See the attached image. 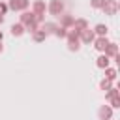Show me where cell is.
Wrapping results in <instances>:
<instances>
[{
  "instance_id": "cell-1",
  "label": "cell",
  "mask_w": 120,
  "mask_h": 120,
  "mask_svg": "<svg viewBox=\"0 0 120 120\" xmlns=\"http://www.w3.org/2000/svg\"><path fill=\"white\" fill-rule=\"evenodd\" d=\"M66 41H68V51H71V52H77V51L81 49V39H79V32H75L73 28H69V30H68Z\"/></svg>"
},
{
  "instance_id": "cell-2",
  "label": "cell",
  "mask_w": 120,
  "mask_h": 120,
  "mask_svg": "<svg viewBox=\"0 0 120 120\" xmlns=\"http://www.w3.org/2000/svg\"><path fill=\"white\" fill-rule=\"evenodd\" d=\"M64 9H66L64 0H49V4H47V11L54 17H60L64 13Z\"/></svg>"
},
{
  "instance_id": "cell-3",
  "label": "cell",
  "mask_w": 120,
  "mask_h": 120,
  "mask_svg": "<svg viewBox=\"0 0 120 120\" xmlns=\"http://www.w3.org/2000/svg\"><path fill=\"white\" fill-rule=\"evenodd\" d=\"M30 8V0H9L8 2V9L11 11H26Z\"/></svg>"
},
{
  "instance_id": "cell-4",
  "label": "cell",
  "mask_w": 120,
  "mask_h": 120,
  "mask_svg": "<svg viewBox=\"0 0 120 120\" xmlns=\"http://www.w3.org/2000/svg\"><path fill=\"white\" fill-rule=\"evenodd\" d=\"M79 39H81V45H92L94 39H96V34H94V30L86 28V30H82L79 34Z\"/></svg>"
},
{
  "instance_id": "cell-5",
  "label": "cell",
  "mask_w": 120,
  "mask_h": 120,
  "mask_svg": "<svg viewBox=\"0 0 120 120\" xmlns=\"http://www.w3.org/2000/svg\"><path fill=\"white\" fill-rule=\"evenodd\" d=\"M118 8H120V6H118V0H105L101 11H103L105 15H116Z\"/></svg>"
},
{
  "instance_id": "cell-6",
  "label": "cell",
  "mask_w": 120,
  "mask_h": 120,
  "mask_svg": "<svg viewBox=\"0 0 120 120\" xmlns=\"http://www.w3.org/2000/svg\"><path fill=\"white\" fill-rule=\"evenodd\" d=\"M30 11H32L34 15H45V11H47V4H45L43 0H34Z\"/></svg>"
},
{
  "instance_id": "cell-7",
  "label": "cell",
  "mask_w": 120,
  "mask_h": 120,
  "mask_svg": "<svg viewBox=\"0 0 120 120\" xmlns=\"http://www.w3.org/2000/svg\"><path fill=\"white\" fill-rule=\"evenodd\" d=\"M73 22H75V17L71 15V13H62L60 15V26H64V28H71L73 26Z\"/></svg>"
},
{
  "instance_id": "cell-8",
  "label": "cell",
  "mask_w": 120,
  "mask_h": 120,
  "mask_svg": "<svg viewBox=\"0 0 120 120\" xmlns=\"http://www.w3.org/2000/svg\"><path fill=\"white\" fill-rule=\"evenodd\" d=\"M98 116H99V120H111L112 118V109L109 105H101L98 109Z\"/></svg>"
},
{
  "instance_id": "cell-9",
  "label": "cell",
  "mask_w": 120,
  "mask_h": 120,
  "mask_svg": "<svg viewBox=\"0 0 120 120\" xmlns=\"http://www.w3.org/2000/svg\"><path fill=\"white\" fill-rule=\"evenodd\" d=\"M19 22L22 24V26H26V24H30V22H34V13L32 11H21V15H19Z\"/></svg>"
},
{
  "instance_id": "cell-10",
  "label": "cell",
  "mask_w": 120,
  "mask_h": 120,
  "mask_svg": "<svg viewBox=\"0 0 120 120\" xmlns=\"http://www.w3.org/2000/svg\"><path fill=\"white\" fill-rule=\"evenodd\" d=\"M56 26H58V24H56L54 21H45V22H41V24H39V30H43V32L49 36V34H54Z\"/></svg>"
},
{
  "instance_id": "cell-11",
  "label": "cell",
  "mask_w": 120,
  "mask_h": 120,
  "mask_svg": "<svg viewBox=\"0 0 120 120\" xmlns=\"http://www.w3.org/2000/svg\"><path fill=\"white\" fill-rule=\"evenodd\" d=\"M92 30H94L96 38H107V34H109V26H107V24H103V22L96 24V26H94Z\"/></svg>"
},
{
  "instance_id": "cell-12",
  "label": "cell",
  "mask_w": 120,
  "mask_h": 120,
  "mask_svg": "<svg viewBox=\"0 0 120 120\" xmlns=\"http://www.w3.org/2000/svg\"><path fill=\"white\" fill-rule=\"evenodd\" d=\"M103 54H105L107 58H114V56L118 54V45H116L114 41H109V45L105 47V51H103Z\"/></svg>"
},
{
  "instance_id": "cell-13",
  "label": "cell",
  "mask_w": 120,
  "mask_h": 120,
  "mask_svg": "<svg viewBox=\"0 0 120 120\" xmlns=\"http://www.w3.org/2000/svg\"><path fill=\"white\" fill-rule=\"evenodd\" d=\"M9 32H11V36H13V38H21L26 30H24V26H22L21 22H13V24L9 26Z\"/></svg>"
},
{
  "instance_id": "cell-14",
  "label": "cell",
  "mask_w": 120,
  "mask_h": 120,
  "mask_svg": "<svg viewBox=\"0 0 120 120\" xmlns=\"http://www.w3.org/2000/svg\"><path fill=\"white\" fill-rule=\"evenodd\" d=\"M71 28H73L75 32H79V34H81L82 30H86V28H90V26H88V21H86V19H75V22H73V26H71Z\"/></svg>"
},
{
  "instance_id": "cell-15",
  "label": "cell",
  "mask_w": 120,
  "mask_h": 120,
  "mask_svg": "<svg viewBox=\"0 0 120 120\" xmlns=\"http://www.w3.org/2000/svg\"><path fill=\"white\" fill-rule=\"evenodd\" d=\"M92 45H94V49H96V51L103 52V51H105V47L109 45V39H107V38H96Z\"/></svg>"
},
{
  "instance_id": "cell-16",
  "label": "cell",
  "mask_w": 120,
  "mask_h": 120,
  "mask_svg": "<svg viewBox=\"0 0 120 120\" xmlns=\"http://www.w3.org/2000/svg\"><path fill=\"white\" fill-rule=\"evenodd\" d=\"M109 64H111V58H107L103 52L96 58V66L99 68V69H105V68H109Z\"/></svg>"
},
{
  "instance_id": "cell-17",
  "label": "cell",
  "mask_w": 120,
  "mask_h": 120,
  "mask_svg": "<svg viewBox=\"0 0 120 120\" xmlns=\"http://www.w3.org/2000/svg\"><path fill=\"white\" fill-rule=\"evenodd\" d=\"M103 71H105V77H103V79H107V81H111V82H112V81H116V75H118V73H116V69H114V68H111V66H109V68H105Z\"/></svg>"
},
{
  "instance_id": "cell-18",
  "label": "cell",
  "mask_w": 120,
  "mask_h": 120,
  "mask_svg": "<svg viewBox=\"0 0 120 120\" xmlns=\"http://www.w3.org/2000/svg\"><path fill=\"white\" fill-rule=\"evenodd\" d=\"M32 39H34L36 43H41V41H45V39H47V34H45L43 30H36V32L32 34Z\"/></svg>"
},
{
  "instance_id": "cell-19",
  "label": "cell",
  "mask_w": 120,
  "mask_h": 120,
  "mask_svg": "<svg viewBox=\"0 0 120 120\" xmlns=\"http://www.w3.org/2000/svg\"><path fill=\"white\" fill-rule=\"evenodd\" d=\"M54 36L58 38V39H66V36H68V28H64V26H56V30H54Z\"/></svg>"
},
{
  "instance_id": "cell-20",
  "label": "cell",
  "mask_w": 120,
  "mask_h": 120,
  "mask_svg": "<svg viewBox=\"0 0 120 120\" xmlns=\"http://www.w3.org/2000/svg\"><path fill=\"white\" fill-rule=\"evenodd\" d=\"M111 88H112V82H111V81H107V79H101V81H99V90L107 92V90H111Z\"/></svg>"
},
{
  "instance_id": "cell-21",
  "label": "cell",
  "mask_w": 120,
  "mask_h": 120,
  "mask_svg": "<svg viewBox=\"0 0 120 120\" xmlns=\"http://www.w3.org/2000/svg\"><path fill=\"white\" fill-rule=\"evenodd\" d=\"M116 96H118V88H116V86H112L111 90H107V92H105V99H107V101H109V99H112V98H116Z\"/></svg>"
},
{
  "instance_id": "cell-22",
  "label": "cell",
  "mask_w": 120,
  "mask_h": 120,
  "mask_svg": "<svg viewBox=\"0 0 120 120\" xmlns=\"http://www.w3.org/2000/svg\"><path fill=\"white\" fill-rule=\"evenodd\" d=\"M105 4V0H90V8L92 9H101Z\"/></svg>"
},
{
  "instance_id": "cell-23",
  "label": "cell",
  "mask_w": 120,
  "mask_h": 120,
  "mask_svg": "<svg viewBox=\"0 0 120 120\" xmlns=\"http://www.w3.org/2000/svg\"><path fill=\"white\" fill-rule=\"evenodd\" d=\"M24 30H26L28 34H34L36 30H39V24H36V22H30V24H26V26H24Z\"/></svg>"
},
{
  "instance_id": "cell-24",
  "label": "cell",
  "mask_w": 120,
  "mask_h": 120,
  "mask_svg": "<svg viewBox=\"0 0 120 120\" xmlns=\"http://www.w3.org/2000/svg\"><path fill=\"white\" fill-rule=\"evenodd\" d=\"M109 101H111V105H109L111 109H118V107H120V98H118V96L112 98V99H109Z\"/></svg>"
},
{
  "instance_id": "cell-25",
  "label": "cell",
  "mask_w": 120,
  "mask_h": 120,
  "mask_svg": "<svg viewBox=\"0 0 120 120\" xmlns=\"http://www.w3.org/2000/svg\"><path fill=\"white\" fill-rule=\"evenodd\" d=\"M9 9H8V4L6 2H0V15H6Z\"/></svg>"
},
{
  "instance_id": "cell-26",
  "label": "cell",
  "mask_w": 120,
  "mask_h": 120,
  "mask_svg": "<svg viewBox=\"0 0 120 120\" xmlns=\"http://www.w3.org/2000/svg\"><path fill=\"white\" fill-rule=\"evenodd\" d=\"M2 39H4V32L0 30V43H2Z\"/></svg>"
},
{
  "instance_id": "cell-27",
  "label": "cell",
  "mask_w": 120,
  "mask_h": 120,
  "mask_svg": "<svg viewBox=\"0 0 120 120\" xmlns=\"http://www.w3.org/2000/svg\"><path fill=\"white\" fill-rule=\"evenodd\" d=\"M2 22H4V15H0V24H2Z\"/></svg>"
},
{
  "instance_id": "cell-28",
  "label": "cell",
  "mask_w": 120,
  "mask_h": 120,
  "mask_svg": "<svg viewBox=\"0 0 120 120\" xmlns=\"http://www.w3.org/2000/svg\"><path fill=\"white\" fill-rule=\"evenodd\" d=\"M2 52H4V47H2V43H0V54H2Z\"/></svg>"
}]
</instances>
